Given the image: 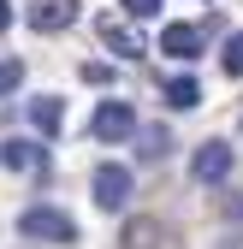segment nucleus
Masks as SVG:
<instances>
[{
	"label": "nucleus",
	"instance_id": "f8f14e48",
	"mask_svg": "<svg viewBox=\"0 0 243 249\" xmlns=\"http://www.w3.org/2000/svg\"><path fill=\"white\" fill-rule=\"evenodd\" d=\"M166 243V231L155 226V220H137V226H125V249H160Z\"/></svg>",
	"mask_w": 243,
	"mask_h": 249
},
{
	"label": "nucleus",
	"instance_id": "ddd939ff",
	"mask_svg": "<svg viewBox=\"0 0 243 249\" xmlns=\"http://www.w3.org/2000/svg\"><path fill=\"white\" fill-rule=\"evenodd\" d=\"M226 77H243V36H226V53H220Z\"/></svg>",
	"mask_w": 243,
	"mask_h": 249
},
{
	"label": "nucleus",
	"instance_id": "f257e3e1",
	"mask_svg": "<svg viewBox=\"0 0 243 249\" xmlns=\"http://www.w3.org/2000/svg\"><path fill=\"white\" fill-rule=\"evenodd\" d=\"M18 231L36 237V243H77V220H71V213H59V208H42V202L18 213Z\"/></svg>",
	"mask_w": 243,
	"mask_h": 249
},
{
	"label": "nucleus",
	"instance_id": "39448f33",
	"mask_svg": "<svg viewBox=\"0 0 243 249\" xmlns=\"http://www.w3.org/2000/svg\"><path fill=\"white\" fill-rule=\"evenodd\" d=\"M125 202H131V172L125 166H95V208L119 213Z\"/></svg>",
	"mask_w": 243,
	"mask_h": 249
},
{
	"label": "nucleus",
	"instance_id": "4468645a",
	"mask_svg": "<svg viewBox=\"0 0 243 249\" xmlns=\"http://www.w3.org/2000/svg\"><path fill=\"white\" fill-rule=\"evenodd\" d=\"M18 83H24V66L18 59H0V95H12Z\"/></svg>",
	"mask_w": 243,
	"mask_h": 249
},
{
	"label": "nucleus",
	"instance_id": "423d86ee",
	"mask_svg": "<svg viewBox=\"0 0 243 249\" xmlns=\"http://www.w3.org/2000/svg\"><path fill=\"white\" fill-rule=\"evenodd\" d=\"M101 42H107L119 59H142V53H148V42L137 36V30H131L125 18H101Z\"/></svg>",
	"mask_w": 243,
	"mask_h": 249
},
{
	"label": "nucleus",
	"instance_id": "0eeeda50",
	"mask_svg": "<svg viewBox=\"0 0 243 249\" xmlns=\"http://www.w3.org/2000/svg\"><path fill=\"white\" fill-rule=\"evenodd\" d=\"M0 166H6V172H42V142L6 137V142H0Z\"/></svg>",
	"mask_w": 243,
	"mask_h": 249
},
{
	"label": "nucleus",
	"instance_id": "2eb2a0df",
	"mask_svg": "<svg viewBox=\"0 0 243 249\" xmlns=\"http://www.w3.org/2000/svg\"><path fill=\"white\" fill-rule=\"evenodd\" d=\"M160 6H166V0H125L131 18H160Z\"/></svg>",
	"mask_w": 243,
	"mask_h": 249
},
{
	"label": "nucleus",
	"instance_id": "dca6fc26",
	"mask_svg": "<svg viewBox=\"0 0 243 249\" xmlns=\"http://www.w3.org/2000/svg\"><path fill=\"white\" fill-rule=\"evenodd\" d=\"M6 24H12V6H6V0H0V30H6Z\"/></svg>",
	"mask_w": 243,
	"mask_h": 249
},
{
	"label": "nucleus",
	"instance_id": "9d476101",
	"mask_svg": "<svg viewBox=\"0 0 243 249\" xmlns=\"http://www.w3.org/2000/svg\"><path fill=\"white\" fill-rule=\"evenodd\" d=\"M160 95H166V107L190 113V107H202V83H196V77H166V83H160Z\"/></svg>",
	"mask_w": 243,
	"mask_h": 249
},
{
	"label": "nucleus",
	"instance_id": "1a4fd4ad",
	"mask_svg": "<svg viewBox=\"0 0 243 249\" xmlns=\"http://www.w3.org/2000/svg\"><path fill=\"white\" fill-rule=\"evenodd\" d=\"M30 124H36L42 137H59V131H66V107H59V95H36V101H30Z\"/></svg>",
	"mask_w": 243,
	"mask_h": 249
},
{
	"label": "nucleus",
	"instance_id": "7ed1b4c3",
	"mask_svg": "<svg viewBox=\"0 0 243 249\" xmlns=\"http://www.w3.org/2000/svg\"><path fill=\"white\" fill-rule=\"evenodd\" d=\"M231 160H237V154H231V142H202L196 148V160H190V172H196V184H226L231 178Z\"/></svg>",
	"mask_w": 243,
	"mask_h": 249
},
{
	"label": "nucleus",
	"instance_id": "9b49d317",
	"mask_svg": "<svg viewBox=\"0 0 243 249\" xmlns=\"http://www.w3.org/2000/svg\"><path fill=\"white\" fill-rule=\"evenodd\" d=\"M137 154H142V160H166V154H172V131H160V124H148V131H137Z\"/></svg>",
	"mask_w": 243,
	"mask_h": 249
},
{
	"label": "nucleus",
	"instance_id": "f03ea898",
	"mask_svg": "<svg viewBox=\"0 0 243 249\" xmlns=\"http://www.w3.org/2000/svg\"><path fill=\"white\" fill-rule=\"evenodd\" d=\"M89 131H95V142H125V137H137V107L131 101H101Z\"/></svg>",
	"mask_w": 243,
	"mask_h": 249
},
{
	"label": "nucleus",
	"instance_id": "20e7f679",
	"mask_svg": "<svg viewBox=\"0 0 243 249\" xmlns=\"http://www.w3.org/2000/svg\"><path fill=\"white\" fill-rule=\"evenodd\" d=\"M77 6H83V0H36V6L24 12V24L42 30V36H53V30H71L77 24Z\"/></svg>",
	"mask_w": 243,
	"mask_h": 249
},
{
	"label": "nucleus",
	"instance_id": "6e6552de",
	"mask_svg": "<svg viewBox=\"0 0 243 249\" xmlns=\"http://www.w3.org/2000/svg\"><path fill=\"white\" fill-rule=\"evenodd\" d=\"M160 53L196 59V53H202V30H196V24H166V30H160Z\"/></svg>",
	"mask_w": 243,
	"mask_h": 249
}]
</instances>
